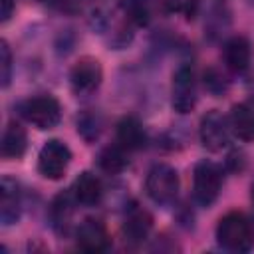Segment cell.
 <instances>
[{
	"label": "cell",
	"instance_id": "obj_8",
	"mask_svg": "<svg viewBox=\"0 0 254 254\" xmlns=\"http://www.w3.org/2000/svg\"><path fill=\"white\" fill-rule=\"evenodd\" d=\"M103 79L101 64L95 58H79L69 69V85L75 95H91Z\"/></svg>",
	"mask_w": 254,
	"mask_h": 254
},
{
	"label": "cell",
	"instance_id": "obj_12",
	"mask_svg": "<svg viewBox=\"0 0 254 254\" xmlns=\"http://www.w3.org/2000/svg\"><path fill=\"white\" fill-rule=\"evenodd\" d=\"M75 202L77 200L73 198V192H60L50 204V222L60 236H67L73 226Z\"/></svg>",
	"mask_w": 254,
	"mask_h": 254
},
{
	"label": "cell",
	"instance_id": "obj_27",
	"mask_svg": "<svg viewBox=\"0 0 254 254\" xmlns=\"http://www.w3.org/2000/svg\"><path fill=\"white\" fill-rule=\"evenodd\" d=\"M198 4H200V0H185V2H183V10H185L187 18H192V16L196 14Z\"/></svg>",
	"mask_w": 254,
	"mask_h": 254
},
{
	"label": "cell",
	"instance_id": "obj_28",
	"mask_svg": "<svg viewBox=\"0 0 254 254\" xmlns=\"http://www.w3.org/2000/svg\"><path fill=\"white\" fill-rule=\"evenodd\" d=\"M252 103H254V81H252Z\"/></svg>",
	"mask_w": 254,
	"mask_h": 254
},
{
	"label": "cell",
	"instance_id": "obj_10",
	"mask_svg": "<svg viewBox=\"0 0 254 254\" xmlns=\"http://www.w3.org/2000/svg\"><path fill=\"white\" fill-rule=\"evenodd\" d=\"M22 216V190L14 177L4 175L0 181V224L12 226Z\"/></svg>",
	"mask_w": 254,
	"mask_h": 254
},
{
	"label": "cell",
	"instance_id": "obj_25",
	"mask_svg": "<svg viewBox=\"0 0 254 254\" xmlns=\"http://www.w3.org/2000/svg\"><path fill=\"white\" fill-rule=\"evenodd\" d=\"M14 10H16V0H2V12H0V22H2V24H6V22H8L10 18H12Z\"/></svg>",
	"mask_w": 254,
	"mask_h": 254
},
{
	"label": "cell",
	"instance_id": "obj_13",
	"mask_svg": "<svg viewBox=\"0 0 254 254\" xmlns=\"http://www.w3.org/2000/svg\"><path fill=\"white\" fill-rule=\"evenodd\" d=\"M115 143H119L125 151H139L147 145V133L143 129V123L135 115H125L117 123L115 131Z\"/></svg>",
	"mask_w": 254,
	"mask_h": 254
},
{
	"label": "cell",
	"instance_id": "obj_16",
	"mask_svg": "<svg viewBox=\"0 0 254 254\" xmlns=\"http://www.w3.org/2000/svg\"><path fill=\"white\" fill-rule=\"evenodd\" d=\"M228 123H230V131L240 141H246V143L254 141V103L242 101L232 105Z\"/></svg>",
	"mask_w": 254,
	"mask_h": 254
},
{
	"label": "cell",
	"instance_id": "obj_19",
	"mask_svg": "<svg viewBox=\"0 0 254 254\" xmlns=\"http://www.w3.org/2000/svg\"><path fill=\"white\" fill-rule=\"evenodd\" d=\"M101 129H103V119L99 111L85 109L77 115V133L83 137V141L87 143L97 141V137L101 135Z\"/></svg>",
	"mask_w": 254,
	"mask_h": 254
},
{
	"label": "cell",
	"instance_id": "obj_3",
	"mask_svg": "<svg viewBox=\"0 0 254 254\" xmlns=\"http://www.w3.org/2000/svg\"><path fill=\"white\" fill-rule=\"evenodd\" d=\"M196 73L194 67L189 62H183L175 71H173V81H171V105L177 113L185 115L190 113L196 105Z\"/></svg>",
	"mask_w": 254,
	"mask_h": 254
},
{
	"label": "cell",
	"instance_id": "obj_20",
	"mask_svg": "<svg viewBox=\"0 0 254 254\" xmlns=\"http://www.w3.org/2000/svg\"><path fill=\"white\" fill-rule=\"evenodd\" d=\"M230 26V12L226 6H212L208 16H206V22H204V30H206V36L210 40H218L222 38V34L228 30Z\"/></svg>",
	"mask_w": 254,
	"mask_h": 254
},
{
	"label": "cell",
	"instance_id": "obj_7",
	"mask_svg": "<svg viewBox=\"0 0 254 254\" xmlns=\"http://www.w3.org/2000/svg\"><path fill=\"white\" fill-rule=\"evenodd\" d=\"M230 123L228 117L222 115L218 109H210L200 117L198 123V137L206 151L218 153L222 151L230 141Z\"/></svg>",
	"mask_w": 254,
	"mask_h": 254
},
{
	"label": "cell",
	"instance_id": "obj_6",
	"mask_svg": "<svg viewBox=\"0 0 254 254\" xmlns=\"http://www.w3.org/2000/svg\"><path fill=\"white\" fill-rule=\"evenodd\" d=\"M69 163H71V151L60 139L46 141L38 153V173L50 181L62 179Z\"/></svg>",
	"mask_w": 254,
	"mask_h": 254
},
{
	"label": "cell",
	"instance_id": "obj_11",
	"mask_svg": "<svg viewBox=\"0 0 254 254\" xmlns=\"http://www.w3.org/2000/svg\"><path fill=\"white\" fill-rule=\"evenodd\" d=\"M151 226H153V218L145 208H141L139 204H131L125 208L123 236L129 244H133V246L143 244L151 232Z\"/></svg>",
	"mask_w": 254,
	"mask_h": 254
},
{
	"label": "cell",
	"instance_id": "obj_23",
	"mask_svg": "<svg viewBox=\"0 0 254 254\" xmlns=\"http://www.w3.org/2000/svg\"><path fill=\"white\" fill-rule=\"evenodd\" d=\"M12 79V50L6 40H0V83L6 89Z\"/></svg>",
	"mask_w": 254,
	"mask_h": 254
},
{
	"label": "cell",
	"instance_id": "obj_15",
	"mask_svg": "<svg viewBox=\"0 0 254 254\" xmlns=\"http://www.w3.org/2000/svg\"><path fill=\"white\" fill-rule=\"evenodd\" d=\"M71 192H73V198H75L79 204H83V206H95V204L101 202L105 190H103L101 179H99L95 173L83 171V173L75 179Z\"/></svg>",
	"mask_w": 254,
	"mask_h": 254
},
{
	"label": "cell",
	"instance_id": "obj_14",
	"mask_svg": "<svg viewBox=\"0 0 254 254\" xmlns=\"http://www.w3.org/2000/svg\"><path fill=\"white\" fill-rule=\"evenodd\" d=\"M252 50L244 36H232L224 42V64L232 73H244L250 67Z\"/></svg>",
	"mask_w": 254,
	"mask_h": 254
},
{
	"label": "cell",
	"instance_id": "obj_29",
	"mask_svg": "<svg viewBox=\"0 0 254 254\" xmlns=\"http://www.w3.org/2000/svg\"><path fill=\"white\" fill-rule=\"evenodd\" d=\"M252 202H254V185H252Z\"/></svg>",
	"mask_w": 254,
	"mask_h": 254
},
{
	"label": "cell",
	"instance_id": "obj_21",
	"mask_svg": "<svg viewBox=\"0 0 254 254\" xmlns=\"http://www.w3.org/2000/svg\"><path fill=\"white\" fill-rule=\"evenodd\" d=\"M123 16L133 26H147L151 20V2L149 0H119Z\"/></svg>",
	"mask_w": 254,
	"mask_h": 254
},
{
	"label": "cell",
	"instance_id": "obj_17",
	"mask_svg": "<svg viewBox=\"0 0 254 254\" xmlns=\"http://www.w3.org/2000/svg\"><path fill=\"white\" fill-rule=\"evenodd\" d=\"M28 147V137H26V129L16 123L10 121L2 133V143H0V153L4 159H20L26 153Z\"/></svg>",
	"mask_w": 254,
	"mask_h": 254
},
{
	"label": "cell",
	"instance_id": "obj_9",
	"mask_svg": "<svg viewBox=\"0 0 254 254\" xmlns=\"http://www.w3.org/2000/svg\"><path fill=\"white\" fill-rule=\"evenodd\" d=\"M75 242L83 252H89V254L105 252L111 246L109 232H107L105 224L97 218H85L75 228Z\"/></svg>",
	"mask_w": 254,
	"mask_h": 254
},
{
	"label": "cell",
	"instance_id": "obj_18",
	"mask_svg": "<svg viewBox=\"0 0 254 254\" xmlns=\"http://www.w3.org/2000/svg\"><path fill=\"white\" fill-rule=\"evenodd\" d=\"M97 165L107 175H117V173L125 171V167L129 165V151H125L119 143L109 145V147L101 149V153L97 157Z\"/></svg>",
	"mask_w": 254,
	"mask_h": 254
},
{
	"label": "cell",
	"instance_id": "obj_4",
	"mask_svg": "<svg viewBox=\"0 0 254 254\" xmlns=\"http://www.w3.org/2000/svg\"><path fill=\"white\" fill-rule=\"evenodd\" d=\"M222 189V171L212 161H198L192 171V196L200 206H210Z\"/></svg>",
	"mask_w": 254,
	"mask_h": 254
},
{
	"label": "cell",
	"instance_id": "obj_2",
	"mask_svg": "<svg viewBox=\"0 0 254 254\" xmlns=\"http://www.w3.org/2000/svg\"><path fill=\"white\" fill-rule=\"evenodd\" d=\"M179 173L167 165V163H157L149 169L147 179H145V190L149 198L157 204H171L177 194H179Z\"/></svg>",
	"mask_w": 254,
	"mask_h": 254
},
{
	"label": "cell",
	"instance_id": "obj_26",
	"mask_svg": "<svg viewBox=\"0 0 254 254\" xmlns=\"http://www.w3.org/2000/svg\"><path fill=\"white\" fill-rule=\"evenodd\" d=\"M183 2H185V0H157V4H159L165 12H177V10H183Z\"/></svg>",
	"mask_w": 254,
	"mask_h": 254
},
{
	"label": "cell",
	"instance_id": "obj_1",
	"mask_svg": "<svg viewBox=\"0 0 254 254\" xmlns=\"http://www.w3.org/2000/svg\"><path fill=\"white\" fill-rule=\"evenodd\" d=\"M216 240L228 252H250L254 248V220L240 210L224 214L216 224Z\"/></svg>",
	"mask_w": 254,
	"mask_h": 254
},
{
	"label": "cell",
	"instance_id": "obj_22",
	"mask_svg": "<svg viewBox=\"0 0 254 254\" xmlns=\"http://www.w3.org/2000/svg\"><path fill=\"white\" fill-rule=\"evenodd\" d=\"M202 83H204V89L214 95V97H222L226 91H228V79L222 75V71H218L216 67H208L202 75Z\"/></svg>",
	"mask_w": 254,
	"mask_h": 254
},
{
	"label": "cell",
	"instance_id": "obj_24",
	"mask_svg": "<svg viewBox=\"0 0 254 254\" xmlns=\"http://www.w3.org/2000/svg\"><path fill=\"white\" fill-rule=\"evenodd\" d=\"M48 4L64 14H77L85 10L91 4V0H48Z\"/></svg>",
	"mask_w": 254,
	"mask_h": 254
},
{
	"label": "cell",
	"instance_id": "obj_5",
	"mask_svg": "<svg viewBox=\"0 0 254 254\" xmlns=\"http://www.w3.org/2000/svg\"><path fill=\"white\" fill-rule=\"evenodd\" d=\"M20 115L36 129H54L62 119V105L54 95H36L20 103Z\"/></svg>",
	"mask_w": 254,
	"mask_h": 254
}]
</instances>
